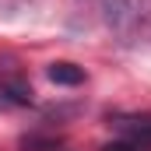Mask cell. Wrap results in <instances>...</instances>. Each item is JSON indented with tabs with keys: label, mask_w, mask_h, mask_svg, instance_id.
Wrapping results in <instances>:
<instances>
[{
	"label": "cell",
	"mask_w": 151,
	"mask_h": 151,
	"mask_svg": "<svg viewBox=\"0 0 151 151\" xmlns=\"http://www.w3.org/2000/svg\"><path fill=\"white\" fill-rule=\"evenodd\" d=\"M99 7H102L106 25H109L113 32H119V35H127V32L134 28V21H137V11H134L130 0H99Z\"/></svg>",
	"instance_id": "cell-1"
},
{
	"label": "cell",
	"mask_w": 151,
	"mask_h": 151,
	"mask_svg": "<svg viewBox=\"0 0 151 151\" xmlns=\"http://www.w3.org/2000/svg\"><path fill=\"white\" fill-rule=\"evenodd\" d=\"M116 130L123 137H130L134 144H151V116H137V113H116L109 116Z\"/></svg>",
	"instance_id": "cell-2"
},
{
	"label": "cell",
	"mask_w": 151,
	"mask_h": 151,
	"mask_svg": "<svg viewBox=\"0 0 151 151\" xmlns=\"http://www.w3.org/2000/svg\"><path fill=\"white\" fill-rule=\"evenodd\" d=\"M46 77L53 81V84H67V88H77L81 81H84V70L70 63V60H56V63H49L46 67Z\"/></svg>",
	"instance_id": "cell-3"
},
{
	"label": "cell",
	"mask_w": 151,
	"mask_h": 151,
	"mask_svg": "<svg viewBox=\"0 0 151 151\" xmlns=\"http://www.w3.org/2000/svg\"><path fill=\"white\" fill-rule=\"evenodd\" d=\"M4 109H11V102H7V99L0 95V113H4Z\"/></svg>",
	"instance_id": "cell-4"
}]
</instances>
